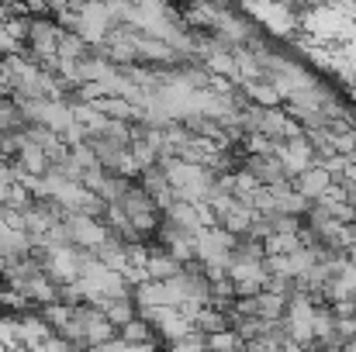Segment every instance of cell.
Masks as SVG:
<instances>
[{
    "instance_id": "obj_2",
    "label": "cell",
    "mask_w": 356,
    "mask_h": 352,
    "mask_svg": "<svg viewBox=\"0 0 356 352\" xmlns=\"http://www.w3.org/2000/svg\"><path fill=\"white\" fill-rule=\"evenodd\" d=\"M353 218H356V201H353Z\"/></svg>"
},
{
    "instance_id": "obj_1",
    "label": "cell",
    "mask_w": 356,
    "mask_h": 352,
    "mask_svg": "<svg viewBox=\"0 0 356 352\" xmlns=\"http://www.w3.org/2000/svg\"><path fill=\"white\" fill-rule=\"evenodd\" d=\"M249 97L259 104V108H277L280 104V87L270 80V83H249Z\"/></svg>"
}]
</instances>
